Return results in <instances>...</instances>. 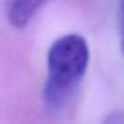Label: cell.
Returning <instances> with one entry per match:
<instances>
[{
    "label": "cell",
    "mask_w": 124,
    "mask_h": 124,
    "mask_svg": "<svg viewBox=\"0 0 124 124\" xmlns=\"http://www.w3.org/2000/svg\"><path fill=\"white\" fill-rule=\"evenodd\" d=\"M119 32H120V49L124 55V0H120L119 9Z\"/></svg>",
    "instance_id": "obj_3"
},
{
    "label": "cell",
    "mask_w": 124,
    "mask_h": 124,
    "mask_svg": "<svg viewBox=\"0 0 124 124\" xmlns=\"http://www.w3.org/2000/svg\"><path fill=\"white\" fill-rule=\"evenodd\" d=\"M89 47L79 33H68L56 39L47 52V79L44 101L59 109L70 100L87 72Z\"/></svg>",
    "instance_id": "obj_1"
},
{
    "label": "cell",
    "mask_w": 124,
    "mask_h": 124,
    "mask_svg": "<svg viewBox=\"0 0 124 124\" xmlns=\"http://www.w3.org/2000/svg\"><path fill=\"white\" fill-rule=\"evenodd\" d=\"M47 0H11L8 7V22L15 28H24L33 19Z\"/></svg>",
    "instance_id": "obj_2"
}]
</instances>
